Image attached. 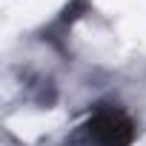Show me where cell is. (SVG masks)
<instances>
[{
    "label": "cell",
    "instance_id": "obj_1",
    "mask_svg": "<svg viewBox=\"0 0 146 146\" xmlns=\"http://www.w3.org/2000/svg\"><path fill=\"white\" fill-rule=\"evenodd\" d=\"M83 135L92 146H132L137 140V123L120 106H98L83 123Z\"/></svg>",
    "mask_w": 146,
    "mask_h": 146
},
{
    "label": "cell",
    "instance_id": "obj_2",
    "mask_svg": "<svg viewBox=\"0 0 146 146\" xmlns=\"http://www.w3.org/2000/svg\"><path fill=\"white\" fill-rule=\"evenodd\" d=\"M89 12H92V3H89V0H69V3L57 12V20L52 23V29H57V32H69L78 20H83Z\"/></svg>",
    "mask_w": 146,
    "mask_h": 146
}]
</instances>
